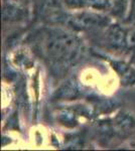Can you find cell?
<instances>
[{
  "instance_id": "1",
  "label": "cell",
  "mask_w": 135,
  "mask_h": 151,
  "mask_svg": "<svg viewBox=\"0 0 135 151\" xmlns=\"http://www.w3.org/2000/svg\"><path fill=\"white\" fill-rule=\"evenodd\" d=\"M36 35V47L53 70L62 72L76 63L83 50L76 31L62 26L48 25Z\"/></svg>"
},
{
  "instance_id": "2",
  "label": "cell",
  "mask_w": 135,
  "mask_h": 151,
  "mask_svg": "<svg viewBox=\"0 0 135 151\" xmlns=\"http://www.w3.org/2000/svg\"><path fill=\"white\" fill-rule=\"evenodd\" d=\"M110 15L92 9H82L70 13L66 27L74 31L101 32L112 22Z\"/></svg>"
},
{
  "instance_id": "3",
  "label": "cell",
  "mask_w": 135,
  "mask_h": 151,
  "mask_svg": "<svg viewBox=\"0 0 135 151\" xmlns=\"http://www.w3.org/2000/svg\"><path fill=\"white\" fill-rule=\"evenodd\" d=\"M34 13L48 25L66 26L71 12L66 8L64 0H35Z\"/></svg>"
},
{
  "instance_id": "4",
  "label": "cell",
  "mask_w": 135,
  "mask_h": 151,
  "mask_svg": "<svg viewBox=\"0 0 135 151\" xmlns=\"http://www.w3.org/2000/svg\"><path fill=\"white\" fill-rule=\"evenodd\" d=\"M103 40L107 47L116 52L127 50L126 48V27L119 22H111L104 30Z\"/></svg>"
},
{
  "instance_id": "5",
  "label": "cell",
  "mask_w": 135,
  "mask_h": 151,
  "mask_svg": "<svg viewBox=\"0 0 135 151\" xmlns=\"http://www.w3.org/2000/svg\"><path fill=\"white\" fill-rule=\"evenodd\" d=\"M107 58L108 63L111 65L112 69L116 72L120 83L123 87H133L135 86V68L126 60H122L119 58H113L104 57Z\"/></svg>"
},
{
  "instance_id": "6",
  "label": "cell",
  "mask_w": 135,
  "mask_h": 151,
  "mask_svg": "<svg viewBox=\"0 0 135 151\" xmlns=\"http://www.w3.org/2000/svg\"><path fill=\"white\" fill-rule=\"evenodd\" d=\"M16 1L7 2L4 1L3 4V20L4 22L9 21H18L21 20L24 16V8L19 4L15 3Z\"/></svg>"
},
{
  "instance_id": "7",
  "label": "cell",
  "mask_w": 135,
  "mask_h": 151,
  "mask_svg": "<svg viewBox=\"0 0 135 151\" xmlns=\"http://www.w3.org/2000/svg\"><path fill=\"white\" fill-rule=\"evenodd\" d=\"M131 0H110L111 9L109 15L118 20H125L128 15Z\"/></svg>"
},
{
  "instance_id": "8",
  "label": "cell",
  "mask_w": 135,
  "mask_h": 151,
  "mask_svg": "<svg viewBox=\"0 0 135 151\" xmlns=\"http://www.w3.org/2000/svg\"><path fill=\"white\" fill-rule=\"evenodd\" d=\"M85 7L99 12L109 13L111 9L110 0H84Z\"/></svg>"
},
{
  "instance_id": "9",
  "label": "cell",
  "mask_w": 135,
  "mask_h": 151,
  "mask_svg": "<svg viewBox=\"0 0 135 151\" xmlns=\"http://www.w3.org/2000/svg\"><path fill=\"white\" fill-rule=\"evenodd\" d=\"M126 48L127 50H135V23L126 27Z\"/></svg>"
},
{
  "instance_id": "10",
  "label": "cell",
  "mask_w": 135,
  "mask_h": 151,
  "mask_svg": "<svg viewBox=\"0 0 135 151\" xmlns=\"http://www.w3.org/2000/svg\"><path fill=\"white\" fill-rule=\"evenodd\" d=\"M64 4L69 11H78L86 9L84 0H64Z\"/></svg>"
}]
</instances>
